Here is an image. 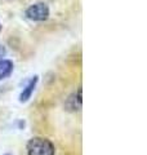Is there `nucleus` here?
<instances>
[{
  "instance_id": "2",
  "label": "nucleus",
  "mask_w": 147,
  "mask_h": 155,
  "mask_svg": "<svg viewBox=\"0 0 147 155\" xmlns=\"http://www.w3.org/2000/svg\"><path fill=\"white\" fill-rule=\"evenodd\" d=\"M26 16L32 21H45L49 17V9L45 4L38 3L34 4L26 11Z\"/></svg>"
},
{
  "instance_id": "3",
  "label": "nucleus",
  "mask_w": 147,
  "mask_h": 155,
  "mask_svg": "<svg viewBox=\"0 0 147 155\" xmlns=\"http://www.w3.org/2000/svg\"><path fill=\"white\" fill-rule=\"evenodd\" d=\"M36 83H38V76H34L32 79H31V80L27 83V85L23 88V91H22L21 96H19V101H21V102H26V101H27V100H28V98H30V97L32 96L34 91H35Z\"/></svg>"
},
{
  "instance_id": "6",
  "label": "nucleus",
  "mask_w": 147,
  "mask_h": 155,
  "mask_svg": "<svg viewBox=\"0 0 147 155\" xmlns=\"http://www.w3.org/2000/svg\"><path fill=\"white\" fill-rule=\"evenodd\" d=\"M77 102L81 104V88L77 91Z\"/></svg>"
},
{
  "instance_id": "8",
  "label": "nucleus",
  "mask_w": 147,
  "mask_h": 155,
  "mask_svg": "<svg viewBox=\"0 0 147 155\" xmlns=\"http://www.w3.org/2000/svg\"><path fill=\"white\" fill-rule=\"evenodd\" d=\"M7 155H9V154H7Z\"/></svg>"
},
{
  "instance_id": "7",
  "label": "nucleus",
  "mask_w": 147,
  "mask_h": 155,
  "mask_svg": "<svg viewBox=\"0 0 147 155\" xmlns=\"http://www.w3.org/2000/svg\"><path fill=\"white\" fill-rule=\"evenodd\" d=\"M0 30H2V26H0Z\"/></svg>"
},
{
  "instance_id": "5",
  "label": "nucleus",
  "mask_w": 147,
  "mask_h": 155,
  "mask_svg": "<svg viewBox=\"0 0 147 155\" xmlns=\"http://www.w3.org/2000/svg\"><path fill=\"white\" fill-rule=\"evenodd\" d=\"M4 54H5V48H4L3 45H0V58H2Z\"/></svg>"
},
{
  "instance_id": "4",
  "label": "nucleus",
  "mask_w": 147,
  "mask_h": 155,
  "mask_svg": "<svg viewBox=\"0 0 147 155\" xmlns=\"http://www.w3.org/2000/svg\"><path fill=\"white\" fill-rule=\"evenodd\" d=\"M13 71V62L9 60H0V80L5 79Z\"/></svg>"
},
{
  "instance_id": "1",
  "label": "nucleus",
  "mask_w": 147,
  "mask_h": 155,
  "mask_svg": "<svg viewBox=\"0 0 147 155\" xmlns=\"http://www.w3.org/2000/svg\"><path fill=\"white\" fill-rule=\"evenodd\" d=\"M28 155H54V145L49 140L35 137L31 138L27 143Z\"/></svg>"
}]
</instances>
